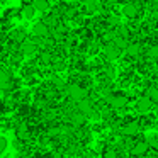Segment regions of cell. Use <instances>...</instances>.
<instances>
[{"label": "cell", "instance_id": "obj_1", "mask_svg": "<svg viewBox=\"0 0 158 158\" xmlns=\"http://www.w3.org/2000/svg\"><path fill=\"white\" fill-rule=\"evenodd\" d=\"M66 94H68V97L77 104L85 100V99H89V90L83 85H80V83H70V85L66 87Z\"/></svg>", "mask_w": 158, "mask_h": 158}, {"label": "cell", "instance_id": "obj_2", "mask_svg": "<svg viewBox=\"0 0 158 158\" xmlns=\"http://www.w3.org/2000/svg\"><path fill=\"white\" fill-rule=\"evenodd\" d=\"M127 102H129V97L126 94H109L106 97V104L110 109H116V110L124 109L127 106Z\"/></svg>", "mask_w": 158, "mask_h": 158}, {"label": "cell", "instance_id": "obj_3", "mask_svg": "<svg viewBox=\"0 0 158 158\" xmlns=\"http://www.w3.org/2000/svg\"><path fill=\"white\" fill-rule=\"evenodd\" d=\"M104 56H106V61H116L123 56V49L116 44V43H109V44H104Z\"/></svg>", "mask_w": 158, "mask_h": 158}, {"label": "cell", "instance_id": "obj_4", "mask_svg": "<svg viewBox=\"0 0 158 158\" xmlns=\"http://www.w3.org/2000/svg\"><path fill=\"white\" fill-rule=\"evenodd\" d=\"M153 107V102L150 100V97L148 95H139L136 99V110L139 114H146L150 112V109Z\"/></svg>", "mask_w": 158, "mask_h": 158}, {"label": "cell", "instance_id": "obj_5", "mask_svg": "<svg viewBox=\"0 0 158 158\" xmlns=\"http://www.w3.org/2000/svg\"><path fill=\"white\" fill-rule=\"evenodd\" d=\"M148 150H150V143H148V141H139V143H134L133 144V148H131V155L138 158V156L146 155Z\"/></svg>", "mask_w": 158, "mask_h": 158}, {"label": "cell", "instance_id": "obj_6", "mask_svg": "<svg viewBox=\"0 0 158 158\" xmlns=\"http://www.w3.org/2000/svg\"><path fill=\"white\" fill-rule=\"evenodd\" d=\"M49 32H51V29H49L48 26H46L44 22H43V21L32 26V34L38 36V38H48Z\"/></svg>", "mask_w": 158, "mask_h": 158}, {"label": "cell", "instance_id": "obj_7", "mask_svg": "<svg viewBox=\"0 0 158 158\" xmlns=\"http://www.w3.org/2000/svg\"><path fill=\"white\" fill-rule=\"evenodd\" d=\"M21 51H22V55H24V56H32V55L38 53V44L32 43V41H22Z\"/></svg>", "mask_w": 158, "mask_h": 158}, {"label": "cell", "instance_id": "obj_8", "mask_svg": "<svg viewBox=\"0 0 158 158\" xmlns=\"http://www.w3.org/2000/svg\"><path fill=\"white\" fill-rule=\"evenodd\" d=\"M78 112H82L83 116H92L94 114V104H92V100H89V99H85V100H82V102H78Z\"/></svg>", "mask_w": 158, "mask_h": 158}, {"label": "cell", "instance_id": "obj_9", "mask_svg": "<svg viewBox=\"0 0 158 158\" xmlns=\"http://www.w3.org/2000/svg\"><path fill=\"white\" fill-rule=\"evenodd\" d=\"M124 134L126 136H134V134H138L141 131V126H139V123L138 121H131V123H127L126 126H124Z\"/></svg>", "mask_w": 158, "mask_h": 158}, {"label": "cell", "instance_id": "obj_10", "mask_svg": "<svg viewBox=\"0 0 158 158\" xmlns=\"http://www.w3.org/2000/svg\"><path fill=\"white\" fill-rule=\"evenodd\" d=\"M144 95L150 97V100L156 106V104H158V87L156 85H148L146 87V94H144Z\"/></svg>", "mask_w": 158, "mask_h": 158}, {"label": "cell", "instance_id": "obj_11", "mask_svg": "<svg viewBox=\"0 0 158 158\" xmlns=\"http://www.w3.org/2000/svg\"><path fill=\"white\" fill-rule=\"evenodd\" d=\"M32 5H34V9L38 12H48L49 10V2L48 0H32Z\"/></svg>", "mask_w": 158, "mask_h": 158}, {"label": "cell", "instance_id": "obj_12", "mask_svg": "<svg viewBox=\"0 0 158 158\" xmlns=\"http://www.w3.org/2000/svg\"><path fill=\"white\" fill-rule=\"evenodd\" d=\"M36 12H38V10L34 9V5H32V4H26L24 7H22V15H24L27 21H31V19L34 17Z\"/></svg>", "mask_w": 158, "mask_h": 158}, {"label": "cell", "instance_id": "obj_13", "mask_svg": "<svg viewBox=\"0 0 158 158\" xmlns=\"http://www.w3.org/2000/svg\"><path fill=\"white\" fill-rule=\"evenodd\" d=\"M85 121H87V116H83L82 112H77L72 116V123L75 126H82V124H85Z\"/></svg>", "mask_w": 158, "mask_h": 158}, {"label": "cell", "instance_id": "obj_14", "mask_svg": "<svg viewBox=\"0 0 158 158\" xmlns=\"http://www.w3.org/2000/svg\"><path fill=\"white\" fill-rule=\"evenodd\" d=\"M17 136L21 138V139H27V138H29V129H27V126H26V124H21V126H19Z\"/></svg>", "mask_w": 158, "mask_h": 158}, {"label": "cell", "instance_id": "obj_15", "mask_svg": "<svg viewBox=\"0 0 158 158\" xmlns=\"http://www.w3.org/2000/svg\"><path fill=\"white\" fill-rule=\"evenodd\" d=\"M5 87H9V75L4 70H0V89H5Z\"/></svg>", "mask_w": 158, "mask_h": 158}, {"label": "cell", "instance_id": "obj_16", "mask_svg": "<svg viewBox=\"0 0 158 158\" xmlns=\"http://www.w3.org/2000/svg\"><path fill=\"white\" fill-rule=\"evenodd\" d=\"M5 150H7V139L0 136V156L4 155V151H5Z\"/></svg>", "mask_w": 158, "mask_h": 158}, {"label": "cell", "instance_id": "obj_17", "mask_svg": "<svg viewBox=\"0 0 158 158\" xmlns=\"http://www.w3.org/2000/svg\"><path fill=\"white\" fill-rule=\"evenodd\" d=\"M104 158H117V151L116 150H107Z\"/></svg>", "mask_w": 158, "mask_h": 158}, {"label": "cell", "instance_id": "obj_18", "mask_svg": "<svg viewBox=\"0 0 158 158\" xmlns=\"http://www.w3.org/2000/svg\"><path fill=\"white\" fill-rule=\"evenodd\" d=\"M109 5H123L124 4V0H106Z\"/></svg>", "mask_w": 158, "mask_h": 158}, {"label": "cell", "instance_id": "obj_19", "mask_svg": "<svg viewBox=\"0 0 158 158\" xmlns=\"http://www.w3.org/2000/svg\"><path fill=\"white\" fill-rule=\"evenodd\" d=\"M155 112H156V116H158V104H156V107H155Z\"/></svg>", "mask_w": 158, "mask_h": 158}]
</instances>
